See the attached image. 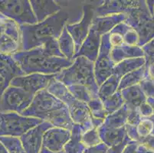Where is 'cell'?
Here are the masks:
<instances>
[{"label":"cell","mask_w":154,"mask_h":153,"mask_svg":"<svg viewBox=\"0 0 154 153\" xmlns=\"http://www.w3.org/2000/svg\"><path fill=\"white\" fill-rule=\"evenodd\" d=\"M42 48L45 52L48 54L49 56L64 57V55L61 54V50H60L58 40L57 39L52 38L51 40H48V41H46L42 45Z\"/></svg>","instance_id":"e575fe53"},{"label":"cell","mask_w":154,"mask_h":153,"mask_svg":"<svg viewBox=\"0 0 154 153\" xmlns=\"http://www.w3.org/2000/svg\"><path fill=\"white\" fill-rule=\"evenodd\" d=\"M0 142L9 153H25L22 142L19 137L0 136Z\"/></svg>","instance_id":"f546056e"},{"label":"cell","mask_w":154,"mask_h":153,"mask_svg":"<svg viewBox=\"0 0 154 153\" xmlns=\"http://www.w3.org/2000/svg\"><path fill=\"white\" fill-rule=\"evenodd\" d=\"M68 90L73 96L78 100L84 102L85 103H89L92 99H94L91 93L89 90L82 85H72L68 87Z\"/></svg>","instance_id":"4dcf8cb0"},{"label":"cell","mask_w":154,"mask_h":153,"mask_svg":"<svg viewBox=\"0 0 154 153\" xmlns=\"http://www.w3.org/2000/svg\"><path fill=\"white\" fill-rule=\"evenodd\" d=\"M153 122L149 119H142L140 120V122L136 126V130L140 138V142L143 139L152 134L153 132Z\"/></svg>","instance_id":"836d02e7"},{"label":"cell","mask_w":154,"mask_h":153,"mask_svg":"<svg viewBox=\"0 0 154 153\" xmlns=\"http://www.w3.org/2000/svg\"><path fill=\"white\" fill-rule=\"evenodd\" d=\"M136 153H154V151H150V150L145 148L143 145L139 144V145H138L137 148V151H136Z\"/></svg>","instance_id":"60d3db41"},{"label":"cell","mask_w":154,"mask_h":153,"mask_svg":"<svg viewBox=\"0 0 154 153\" xmlns=\"http://www.w3.org/2000/svg\"><path fill=\"white\" fill-rule=\"evenodd\" d=\"M69 13L62 8L42 22L35 25H20L21 51L42 46L46 41L52 38L58 40L63 29L67 25Z\"/></svg>","instance_id":"7a4b0ae2"},{"label":"cell","mask_w":154,"mask_h":153,"mask_svg":"<svg viewBox=\"0 0 154 153\" xmlns=\"http://www.w3.org/2000/svg\"><path fill=\"white\" fill-rule=\"evenodd\" d=\"M40 153H64V151H60V152H52V151H48V150L45 149V148H42L41 151H40Z\"/></svg>","instance_id":"7bdbcfd3"},{"label":"cell","mask_w":154,"mask_h":153,"mask_svg":"<svg viewBox=\"0 0 154 153\" xmlns=\"http://www.w3.org/2000/svg\"><path fill=\"white\" fill-rule=\"evenodd\" d=\"M144 62H145V60L143 57H135V58L124 60L118 64H115L113 69V74L121 79L124 75L128 73L140 68Z\"/></svg>","instance_id":"cb8c5ba5"},{"label":"cell","mask_w":154,"mask_h":153,"mask_svg":"<svg viewBox=\"0 0 154 153\" xmlns=\"http://www.w3.org/2000/svg\"><path fill=\"white\" fill-rule=\"evenodd\" d=\"M97 130L101 142L108 148L119 145L127 136L125 126L119 129H112L107 128L102 125Z\"/></svg>","instance_id":"ffe728a7"},{"label":"cell","mask_w":154,"mask_h":153,"mask_svg":"<svg viewBox=\"0 0 154 153\" xmlns=\"http://www.w3.org/2000/svg\"><path fill=\"white\" fill-rule=\"evenodd\" d=\"M131 141H132V140L129 138L128 136H127L125 138V139H124L122 142L120 143L119 145L109 147V148H107L106 153H122L123 150L124 149V148L127 146V144H128Z\"/></svg>","instance_id":"8d00e7d4"},{"label":"cell","mask_w":154,"mask_h":153,"mask_svg":"<svg viewBox=\"0 0 154 153\" xmlns=\"http://www.w3.org/2000/svg\"><path fill=\"white\" fill-rule=\"evenodd\" d=\"M102 102L108 114L114 113L124 105V100L122 97L121 93L118 90Z\"/></svg>","instance_id":"f1b7e54d"},{"label":"cell","mask_w":154,"mask_h":153,"mask_svg":"<svg viewBox=\"0 0 154 153\" xmlns=\"http://www.w3.org/2000/svg\"><path fill=\"white\" fill-rule=\"evenodd\" d=\"M139 143L134 141H131L123 150L122 153H136Z\"/></svg>","instance_id":"ab89813d"},{"label":"cell","mask_w":154,"mask_h":153,"mask_svg":"<svg viewBox=\"0 0 154 153\" xmlns=\"http://www.w3.org/2000/svg\"><path fill=\"white\" fill-rule=\"evenodd\" d=\"M108 147L101 142L96 146L91 147V148H86L83 153H106Z\"/></svg>","instance_id":"f35d334b"},{"label":"cell","mask_w":154,"mask_h":153,"mask_svg":"<svg viewBox=\"0 0 154 153\" xmlns=\"http://www.w3.org/2000/svg\"><path fill=\"white\" fill-rule=\"evenodd\" d=\"M29 2L38 23L42 22L62 9L52 0H31Z\"/></svg>","instance_id":"ac0fdd59"},{"label":"cell","mask_w":154,"mask_h":153,"mask_svg":"<svg viewBox=\"0 0 154 153\" xmlns=\"http://www.w3.org/2000/svg\"><path fill=\"white\" fill-rule=\"evenodd\" d=\"M136 1H103L99 6L95 7V17H102L106 15L126 14L134 6Z\"/></svg>","instance_id":"e0dca14e"},{"label":"cell","mask_w":154,"mask_h":153,"mask_svg":"<svg viewBox=\"0 0 154 153\" xmlns=\"http://www.w3.org/2000/svg\"><path fill=\"white\" fill-rule=\"evenodd\" d=\"M34 96L22 88L9 86L0 99V112L22 114L30 106Z\"/></svg>","instance_id":"9c48e42d"},{"label":"cell","mask_w":154,"mask_h":153,"mask_svg":"<svg viewBox=\"0 0 154 153\" xmlns=\"http://www.w3.org/2000/svg\"><path fill=\"white\" fill-rule=\"evenodd\" d=\"M55 77V74H32L20 76L14 78L10 86L20 87L32 95L38 92L47 89L50 82Z\"/></svg>","instance_id":"7c38bea8"},{"label":"cell","mask_w":154,"mask_h":153,"mask_svg":"<svg viewBox=\"0 0 154 153\" xmlns=\"http://www.w3.org/2000/svg\"><path fill=\"white\" fill-rule=\"evenodd\" d=\"M95 7L91 4L84 5L82 10L83 15L79 22L75 24H67V31L75 41V54L78 51L83 42L88 35L92 22L94 19Z\"/></svg>","instance_id":"8fae6325"},{"label":"cell","mask_w":154,"mask_h":153,"mask_svg":"<svg viewBox=\"0 0 154 153\" xmlns=\"http://www.w3.org/2000/svg\"><path fill=\"white\" fill-rule=\"evenodd\" d=\"M87 104L90 109L91 114L93 117L104 120L109 115L103 106V102L99 98L92 99Z\"/></svg>","instance_id":"1f68e13d"},{"label":"cell","mask_w":154,"mask_h":153,"mask_svg":"<svg viewBox=\"0 0 154 153\" xmlns=\"http://www.w3.org/2000/svg\"><path fill=\"white\" fill-rule=\"evenodd\" d=\"M111 46L109 42V33L101 36L98 56L94 62V75L98 86L113 74V69L115 64L110 58Z\"/></svg>","instance_id":"30bf717a"},{"label":"cell","mask_w":154,"mask_h":153,"mask_svg":"<svg viewBox=\"0 0 154 153\" xmlns=\"http://www.w3.org/2000/svg\"><path fill=\"white\" fill-rule=\"evenodd\" d=\"M143 55L142 49L139 46H130L122 44L119 47H111L110 50V58L114 64L120 61L130 58L141 57Z\"/></svg>","instance_id":"44dd1931"},{"label":"cell","mask_w":154,"mask_h":153,"mask_svg":"<svg viewBox=\"0 0 154 153\" xmlns=\"http://www.w3.org/2000/svg\"><path fill=\"white\" fill-rule=\"evenodd\" d=\"M85 133L79 125L74 124L71 130V137L64 146V153H83L86 147L82 141V134Z\"/></svg>","instance_id":"603a6c76"},{"label":"cell","mask_w":154,"mask_h":153,"mask_svg":"<svg viewBox=\"0 0 154 153\" xmlns=\"http://www.w3.org/2000/svg\"><path fill=\"white\" fill-rule=\"evenodd\" d=\"M12 56L25 75L56 74L71 66L73 62L65 57L49 56L45 52L42 46L19 51Z\"/></svg>","instance_id":"3957f363"},{"label":"cell","mask_w":154,"mask_h":153,"mask_svg":"<svg viewBox=\"0 0 154 153\" xmlns=\"http://www.w3.org/2000/svg\"><path fill=\"white\" fill-rule=\"evenodd\" d=\"M3 18H5V17H4L3 15H1V14H0V20L3 19Z\"/></svg>","instance_id":"ee69618b"},{"label":"cell","mask_w":154,"mask_h":153,"mask_svg":"<svg viewBox=\"0 0 154 153\" xmlns=\"http://www.w3.org/2000/svg\"><path fill=\"white\" fill-rule=\"evenodd\" d=\"M143 74L144 69L143 67H141L139 69L128 73L127 74L124 75L120 81L118 91H121L122 90L126 89L127 87L139 84L140 82L143 78Z\"/></svg>","instance_id":"83f0119b"},{"label":"cell","mask_w":154,"mask_h":153,"mask_svg":"<svg viewBox=\"0 0 154 153\" xmlns=\"http://www.w3.org/2000/svg\"><path fill=\"white\" fill-rule=\"evenodd\" d=\"M22 41L19 25L11 19L0 20V54L13 55L21 51Z\"/></svg>","instance_id":"ba28073f"},{"label":"cell","mask_w":154,"mask_h":153,"mask_svg":"<svg viewBox=\"0 0 154 153\" xmlns=\"http://www.w3.org/2000/svg\"><path fill=\"white\" fill-rule=\"evenodd\" d=\"M0 153H9V151H7L5 147L4 146L3 144L1 142H0Z\"/></svg>","instance_id":"b9f144b4"},{"label":"cell","mask_w":154,"mask_h":153,"mask_svg":"<svg viewBox=\"0 0 154 153\" xmlns=\"http://www.w3.org/2000/svg\"><path fill=\"white\" fill-rule=\"evenodd\" d=\"M0 14L19 26L38 23L28 0H0Z\"/></svg>","instance_id":"52a82bcc"},{"label":"cell","mask_w":154,"mask_h":153,"mask_svg":"<svg viewBox=\"0 0 154 153\" xmlns=\"http://www.w3.org/2000/svg\"><path fill=\"white\" fill-rule=\"evenodd\" d=\"M25 75L12 55L0 54V99L14 78Z\"/></svg>","instance_id":"5bb4252c"},{"label":"cell","mask_w":154,"mask_h":153,"mask_svg":"<svg viewBox=\"0 0 154 153\" xmlns=\"http://www.w3.org/2000/svg\"><path fill=\"white\" fill-rule=\"evenodd\" d=\"M82 141L86 148L96 146L102 142L99 136L98 130L94 128L85 132L82 134Z\"/></svg>","instance_id":"d6a6232c"},{"label":"cell","mask_w":154,"mask_h":153,"mask_svg":"<svg viewBox=\"0 0 154 153\" xmlns=\"http://www.w3.org/2000/svg\"><path fill=\"white\" fill-rule=\"evenodd\" d=\"M120 93L124 100V104L130 110L137 109L142 103H145V95L139 84L122 90Z\"/></svg>","instance_id":"7402d4cb"},{"label":"cell","mask_w":154,"mask_h":153,"mask_svg":"<svg viewBox=\"0 0 154 153\" xmlns=\"http://www.w3.org/2000/svg\"><path fill=\"white\" fill-rule=\"evenodd\" d=\"M71 137V131L64 128L52 126L45 133L43 136L42 148L52 152L63 151Z\"/></svg>","instance_id":"9a60e30c"},{"label":"cell","mask_w":154,"mask_h":153,"mask_svg":"<svg viewBox=\"0 0 154 153\" xmlns=\"http://www.w3.org/2000/svg\"><path fill=\"white\" fill-rule=\"evenodd\" d=\"M120 79L116 75L113 74L107 78L98 88V97L101 101H103L109 96H112L118 90L119 84Z\"/></svg>","instance_id":"4316f807"},{"label":"cell","mask_w":154,"mask_h":153,"mask_svg":"<svg viewBox=\"0 0 154 153\" xmlns=\"http://www.w3.org/2000/svg\"><path fill=\"white\" fill-rule=\"evenodd\" d=\"M46 90L64 103L73 123L79 125L84 132L93 129L92 116L88 104L77 99L68 91L67 87L54 78Z\"/></svg>","instance_id":"5b68a950"},{"label":"cell","mask_w":154,"mask_h":153,"mask_svg":"<svg viewBox=\"0 0 154 153\" xmlns=\"http://www.w3.org/2000/svg\"><path fill=\"white\" fill-rule=\"evenodd\" d=\"M141 120H142V117L140 115V113H138L137 109H134V110H131L128 115V117L127 119V124L137 126Z\"/></svg>","instance_id":"d590c367"},{"label":"cell","mask_w":154,"mask_h":153,"mask_svg":"<svg viewBox=\"0 0 154 153\" xmlns=\"http://www.w3.org/2000/svg\"><path fill=\"white\" fill-rule=\"evenodd\" d=\"M52 127L48 122L43 121L20 137L25 153H40L42 148V140L45 133Z\"/></svg>","instance_id":"4fadbf2b"},{"label":"cell","mask_w":154,"mask_h":153,"mask_svg":"<svg viewBox=\"0 0 154 153\" xmlns=\"http://www.w3.org/2000/svg\"><path fill=\"white\" fill-rule=\"evenodd\" d=\"M101 36L90 29L88 35L83 42L78 52L75 54L73 60L78 57H85L94 63L98 56Z\"/></svg>","instance_id":"2e32d148"},{"label":"cell","mask_w":154,"mask_h":153,"mask_svg":"<svg viewBox=\"0 0 154 153\" xmlns=\"http://www.w3.org/2000/svg\"><path fill=\"white\" fill-rule=\"evenodd\" d=\"M137 109L141 117H148L152 114V107L149 103H142Z\"/></svg>","instance_id":"74e56055"},{"label":"cell","mask_w":154,"mask_h":153,"mask_svg":"<svg viewBox=\"0 0 154 153\" xmlns=\"http://www.w3.org/2000/svg\"><path fill=\"white\" fill-rule=\"evenodd\" d=\"M126 19H127L126 14L94 17L91 26V29L102 36L105 34L109 33L116 25L120 22H124Z\"/></svg>","instance_id":"d6986e66"},{"label":"cell","mask_w":154,"mask_h":153,"mask_svg":"<svg viewBox=\"0 0 154 153\" xmlns=\"http://www.w3.org/2000/svg\"><path fill=\"white\" fill-rule=\"evenodd\" d=\"M58 46L61 54L69 61H73V57L75 54V41L67 31L66 26H64L61 32V35L58 39Z\"/></svg>","instance_id":"484cf974"},{"label":"cell","mask_w":154,"mask_h":153,"mask_svg":"<svg viewBox=\"0 0 154 153\" xmlns=\"http://www.w3.org/2000/svg\"><path fill=\"white\" fill-rule=\"evenodd\" d=\"M42 122L37 118L28 117L17 113L0 112V136L20 138Z\"/></svg>","instance_id":"8992f818"},{"label":"cell","mask_w":154,"mask_h":153,"mask_svg":"<svg viewBox=\"0 0 154 153\" xmlns=\"http://www.w3.org/2000/svg\"><path fill=\"white\" fill-rule=\"evenodd\" d=\"M21 115L37 118L49 123L54 127L66 129L70 131L75 124L64 103L46 89L35 95L30 106Z\"/></svg>","instance_id":"6da1fadb"},{"label":"cell","mask_w":154,"mask_h":153,"mask_svg":"<svg viewBox=\"0 0 154 153\" xmlns=\"http://www.w3.org/2000/svg\"><path fill=\"white\" fill-rule=\"evenodd\" d=\"M131 110L125 104L114 113L109 114L103 121V126L107 128L119 129L125 126Z\"/></svg>","instance_id":"d4e9b609"},{"label":"cell","mask_w":154,"mask_h":153,"mask_svg":"<svg viewBox=\"0 0 154 153\" xmlns=\"http://www.w3.org/2000/svg\"><path fill=\"white\" fill-rule=\"evenodd\" d=\"M54 79L65 87L82 85L89 90L94 99L98 97L99 86L94 75V63L85 57H78L72 64L55 74Z\"/></svg>","instance_id":"277c9868"}]
</instances>
